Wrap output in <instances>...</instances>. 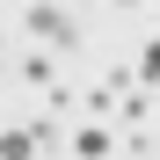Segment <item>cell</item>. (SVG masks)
I'll use <instances>...</instances> for the list:
<instances>
[{"label": "cell", "instance_id": "7a4b0ae2", "mask_svg": "<svg viewBox=\"0 0 160 160\" xmlns=\"http://www.w3.org/2000/svg\"><path fill=\"white\" fill-rule=\"evenodd\" d=\"M109 146H117V138H109V131H102V124H88V131H80V138H73V153H80V160H102Z\"/></svg>", "mask_w": 160, "mask_h": 160}, {"label": "cell", "instance_id": "3957f363", "mask_svg": "<svg viewBox=\"0 0 160 160\" xmlns=\"http://www.w3.org/2000/svg\"><path fill=\"white\" fill-rule=\"evenodd\" d=\"M29 22H37V29H44V37H51V44H73V22H66V15H58V8H37V15H29Z\"/></svg>", "mask_w": 160, "mask_h": 160}, {"label": "cell", "instance_id": "277c9868", "mask_svg": "<svg viewBox=\"0 0 160 160\" xmlns=\"http://www.w3.org/2000/svg\"><path fill=\"white\" fill-rule=\"evenodd\" d=\"M146 80H160V44H153V51H146Z\"/></svg>", "mask_w": 160, "mask_h": 160}, {"label": "cell", "instance_id": "6da1fadb", "mask_svg": "<svg viewBox=\"0 0 160 160\" xmlns=\"http://www.w3.org/2000/svg\"><path fill=\"white\" fill-rule=\"evenodd\" d=\"M44 138H51L44 124H22V131H0V160H37V153H44Z\"/></svg>", "mask_w": 160, "mask_h": 160}]
</instances>
